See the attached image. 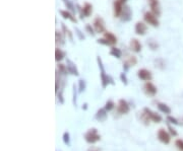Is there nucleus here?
<instances>
[{"instance_id":"f257e3e1","label":"nucleus","mask_w":183,"mask_h":151,"mask_svg":"<svg viewBox=\"0 0 183 151\" xmlns=\"http://www.w3.org/2000/svg\"><path fill=\"white\" fill-rule=\"evenodd\" d=\"M97 62H98V65H99V68H100V77H101L102 87L106 88L110 84V76L106 74L105 68H104L103 62H102V59L100 58V56L97 57Z\"/></svg>"},{"instance_id":"1a4fd4ad","label":"nucleus","mask_w":183,"mask_h":151,"mask_svg":"<svg viewBox=\"0 0 183 151\" xmlns=\"http://www.w3.org/2000/svg\"><path fill=\"white\" fill-rule=\"evenodd\" d=\"M157 136H158L159 140H160L162 143H164V144H169V143H170V141H171V135L169 134V133L167 132L165 129H163V128L159 129Z\"/></svg>"},{"instance_id":"0eeeda50","label":"nucleus","mask_w":183,"mask_h":151,"mask_svg":"<svg viewBox=\"0 0 183 151\" xmlns=\"http://www.w3.org/2000/svg\"><path fill=\"white\" fill-rule=\"evenodd\" d=\"M130 111V107H129V103H127L125 99H119L117 105V112L120 115H126Z\"/></svg>"},{"instance_id":"412c9836","label":"nucleus","mask_w":183,"mask_h":151,"mask_svg":"<svg viewBox=\"0 0 183 151\" xmlns=\"http://www.w3.org/2000/svg\"><path fill=\"white\" fill-rule=\"evenodd\" d=\"M55 40H56V44L59 46H63L65 44V39H64V34L63 33L56 31L55 33Z\"/></svg>"},{"instance_id":"a878e982","label":"nucleus","mask_w":183,"mask_h":151,"mask_svg":"<svg viewBox=\"0 0 183 151\" xmlns=\"http://www.w3.org/2000/svg\"><path fill=\"white\" fill-rule=\"evenodd\" d=\"M110 55L113 56V57H115V58H117V59H120L122 56V52H121L120 49L115 48V47H112L111 50H110Z\"/></svg>"},{"instance_id":"9b49d317","label":"nucleus","mask_w":183,"mask_h":151,"mask_svg":"<svg viewBox=\"0 0 183 151\" xmlns=\"http://www.w3.org/2000/svg\"><path fill=\"white\" fill-rule=\"evenodd\" d=\"M120 18H121L122 21H124V22H127V21H129L132 18V10H131L130 6H128V5H124V6H123L122 13L121 15H120Z\"/></svg>"},{"instance_id":"393cba45","label":"nucleus","mask_w":183,"mask_h":151,"mask_svg":"<svg viewBox=\"0 0 183 151\" xmlns=\"http://www.w3.org/2000/svg\"><path fill=\"white\" fill-rule=\"evenodd\" d=\"M139 120H141V122L143 123V125L145 126H149V122H151V119L147 117V115L143 111V113H139Z\"/></svg>"},{"instance_id":"f704fd0d","label":"nucleus","mask_w":183,"mask_h":151,"mask_svg":"<svg viewBox=\"0 0 183 151\" xmlns=\"http://www.w3.org/2000/svg\"><path fill=\"white\" fill-rule=\"evenodd\" d=\"M63 142L65 145H67V146H69L70 144V136H69V133L68 132H65L63 134Z\"/></svg>"},{"instance_id":"ea45409f","label":"nucleus","mask_w":183,"mask_h":151,"mask_svg":"<svg viewBox=\"0 0 183 151\" xmlns=\"http://www.w3.org/2000/svg\"><path fill=\"white\" fill-rule=\"evenodd\" d=\"M168 130H169V133H170V135L171 136H177V132H176V130H175L173 127H171L170 125H169V123H168Z\"/></svg>"},{"instance_id":"79ce46f5","label":"nucleus","mask_w":183,"mask_h":151,"mask_svg":"<svg viewBox=\"0 0 183 151\" xmlns=\"http://www.w3.org/2000/svg\"><path fill=\"white\" fill-rule=\"evenodd\" d=\"M88 151H101V150H100L99 148H97V147H90Z\"/></svg>"},{"instance_id":"473e14b6","label":"nucleus","mask_w":183,"mask_h":151,"mask_svg":"<svg viewBox=\"0 0 183 151\" xmlns=\"http://www.w3.org/2000/svg\"><path fill=\"white\" fill-rule=\"evenodd\" d=\"M57 99H58L59 103H61V105H63L64 103V97H63V88H60V90L58 91V93H57Z\"/></svg>"},{"instance_id":"72a5a7b5","label":"nucleus","mask_w":183,"mask_h":151,"mask_svg":"<svg viewBox=\"0 0 183 151\" xmlns=\"http://www.w3.org/2000/svg\"><path fill=\"white\" fill-rule=\"evenodd\" d=\"M167 122L171 123V124H173V125H179L180 124L179 121L176 119V118L172 117V116H170V115H168V117H167Z\"/></svg>"},{"instance_id":"dca6fc26","label":"nucleus","mask_w":183,"mask_h":151,"mask_svg":"<svg viewBox=\"0 0 183 151\" xmlns=\"http://www.w3.org/2000/svg\"><path fill=\"white\" fill-rule=\"evenodd\" d=\"M124 3L120 1V0H115L113 3V10H114V16L115 17H120L122 13V9L124 6Z\"/></svg>"},{"instance_id":"4c0bfd02","label":"nucleus","mask_w":183,"mask_h":151,"mask_svg":"<svg viewBox=\"0 0 183 151\" xmlns=\"http://www.w3.org/2000/svg\"><path fill=\"white\" fill-rule=\"evenodd\" d=\"M75 34H76V36L78 37V39L80 40H84V36L82 35V31H80V29H77V27H75Z\"/></svg>"},{"instance_id":"c85d7f7f","label":"nucleus","mask_w":183,"mask_h":151,"mask_svg":"<svg viewBox=\"0 0 183 151\" xmlns=\"http://www.w3.org/2000/svg\"><path fill=\"white\" fill-rule=\"evenodd\" d=\"M86 87V80H84V79H80V80H78V91H80V93H82V91H84Z\"/></svg>"},{"instance_id":"c9c22d12","label":"nucleus","mask_w":183,"mask_h":151,"mask_svg":"<svg viewBox=\"0 0 183 151\" xmlns=\"http://www.w3.org/2000/svg\"><path fill=\"white\" fill-rule=\"evenodd\" d=\"M175 146L177 147V149H178L179 151H183V140L177 139V140L175 141Z\"/></svg>"},{"instance_id":"bb28decb","label":"nucleus","mask_w":183,"mask_h":151,"mask_svg":"<svg viewBox=\"0 0 183 151\" xmlns=\"http://www.w3.org/2000/svg\"><path fill=\"white\" fill-rule=\"evenodd\" d=\"M62 2L64 3V5L66 6L67 10L72 11V12H75V7H74V5L72 4V2L70 1V0H62Z\"/></svg>"},{"instance_id":"6ab92c4d","label":"nucleus","mask_w":183,"mask_h":151,"mask_svg":"<svg viewBox=\"0 0 183 151\" xmlns=\"http://www.w3.org/2000/svg\"><path fill=\"white\" fill-rule=\"evenodd\" d=\"M108 112L106 111V109L104 107V109H100L98 110L97 114H96L95 118L97 121H99V122H104V121H106V119H107L108 117Z\"/></svg>"},{"instance_id":"aec40b11","label":"nucleus","mask_w":183,"mask_h":151,"mask_svg":"<svg viewBox=\"0 0 183 151\" xmlns=\"http://www.w3.org/2000/svg\"><path fill=\"white\" fill-rule=\"evenodd\" d=\"M104 38L110 43L111 46H114V45L117 44V37L111 32H105L104 33Z\"/></svg>"},{"instance_id":"4468645a","label":"nucleus","mask_w":183,"mask_h":151,"mask_svg":"<svg viewBox=\"0 0 183 151\" xmlns=\"http://www.w3.org/2000/svg\"><path fill=\"white\" fill-rule=\"evenodd\" d=\"M137 64V58L135 56H128L123 62V69L124 71H127L130 67L135 66Z\"/></svg>"},{"instance_id":"7c9ffc66","label":"nucleus","mask_w":183,"mask_h":151,"mask_svg":"<svg viewBox=\"0 0 183 151\" xmlns=\"http://www.w3.org/2000/svg\"><path fill=\"white\" fill-rule=\"evenodd\" d=\"M86 33H88L92 37H94L96 35L95 29H94V27H92V24H88V23L86 24Z\"/></svg>"},{"instance_id":"423d86ee","label":"nucleus","mask_w":183,"mask_h":151,"mask_svg":"<svg viewBox=\"0 0 183 151\" xmlns=\"http://www.w3.org/2000/svg\"><path fill=\"white\" fill-rule=\"evenodd\" d=\"M143 93H145V95L147 97H155L158 93V89H157L156 85L154 83H151V81H147L145 82V84L143 85Z\"/></svg>"},{"instance_id":"f8f14e48","label":"nucleus","mask_w":183,"mask_h":151,"mask_svg":"<svg viewBox=\"0 0 183 151\" xmlns=\"http://www.w3.org/2000/svg\"><path fill=\"white\" fill-rule=\"evenodd\" d=\"M134 32L138 36H145L147 32V25L143 21H137L134 25Z\"/></svg>"},{"instance_id":"cd10ccee","label":"nucleus","mask_w":183,"mask_h":151,"mask_svg":"<svg viewBox=\"0 0 183 151\" xmlns=\"http://www.w3.org/2000/svg\"><path fill=\"white\" fill-rule=\"evenodd\" d=\"M57 70H58L59 73H61L62 75H66V74H67V72H68L66 65H64V64H61V63H59L58 65H57Z\"/></svg>"},{"instance_id":"6e6552de","label":"nucleus","mask_w":183,"mask_h":151,"mask_svg":"<svg viewBox=\"0 0 183 151\" xmlns=\"http://www.w3.org/2000/svg\"><path fill=\"white\" fill-rule=\"evenodd\" d=\"M149 6L151 8V11L157 16L161 15V7H160V1L159 0H147Z\"/></svg>"},{"instance_id":"2eb2a0df","label":"nucleus","mask_w":183,"mask_h":151,"mask_svg":"<svg viewBox=\"0 0 183 151\" xmlns=\"http://www.w3.org/2000/svg\"><path fill=\"white\" fill-rule=\"evenodd\" d=\"M129 49L134 53H139L141 51V49H143V46H141V42L137 39L133 38L129 42Z\"/></svg>"},{"instance_id":"b1692460","label":"nucleus","mask_w":183,"mask_h":151,"mask_svg":"<svg viewBox=\"0 0 183 151\" xmlns=\"http://www.w3.org/2000/svg\"><path fill=\"white\" fill-rule=\"evenodd\" d=\"M61 29H62V32H63V34H64V36H66L68 39H69L70 41H72L73 40V36H72V33L70 32V29H68L67 27H66L65 24H64L63 22L61 23Z\"/></svg>"},{"instance_id":"9d476101","label":"nucleus","mask_w":183,"mask_h":151,"mask_svg":"<svg viewBox=\"0 0 183 151\" xmlns=\"http://www.w3.org/2000/svg\"><path fill=\"white\" fill-rule=\"evenodd\" d=\"M137 76L141 80L143 81H151L153 79V74L149 70L145 69V68H141L137 71Z\"/></svg>"},{"instance_id":"a19ab883","label":"nucleus","mask_w":183,"mask_h":151,"mask_svg":"<svg viewBox=\"0 0 183 151\" xmlns=\"http://www.w3.org/2000/svg\"><path fill=\"white\" fill-rule=\"evenodd\" d=\"M73 105L76 107V87L75 84H73Z\"/></svg>"},{"instance_id":"2f4dec72","label":"nucleus","mask_w":183,"mask_h":151,"mask_svg":"<svg viewBox=\"0 0 183 151\" xmlns=\"http://www.w3.org/2000/svg\"><path fill=\"white\" fill-rule=\"evenodd\" d=\"M147 45H149V47L151 49V50H157V49L159 48L158 43H157L156 41H154V40H149V41H147Z\"/></svg>"},{"instance_id":"7ed1b4c3","label":"nucleus","mask_w":183,"mask_h":151,"mask_svg":"<svg viewBox=\"0 0 183 151\" xmlns=\"http://www.w3.org/2000/svg\"><path fill=\"white\" fill-rule=\"evenodd\" d=\"M143 20H145V22L147 23V24H149L155 27H159V24H160L158 16L155 15L151 11H147V12L143 14Z\"/></svg>"},{"instance_id":"5701e85b","label":"nucleus","mask_w":183,"mask_h":151,"mask_svg":"<svg viewBox=\"0 0 183 151\" xmlns=\"http://www.w3.org/2000/svg\"><path fill=\"white\" fill-rule=\"evenodd\" d=\"M64 57H65V53L61 50L60 48L55 49V60H56V62L62 61L64 59Z\"/></svg>"},{"instance_id":"f3484780","label":"nucleus","mask_w":183,"mask_h":151,"mask_svg":"<svg viewBox=\"0 0 183 151\" xmlns=\"http://www.w3.org/2000/svg\"><path fill=\"white\" fill-rule=\"evenodd\" d=\"M66 67H67L68 73L72 74V75H75V76L80 75V73H78V70H77V68H76L75 64H74L73 62L70 60V59H66Z\"/></svg>"},{"instance_id":"39448f33","label":"nucleus","mask_w":183,"mask_h":151,"mask_svg":"<svg viewBox=\"0 0 183 151\" xmlns=\"http://www.w3.org/2000/svg\"><path fill=\"white\" fill-rule=\"evenodd\" d=\"M77 8L80 10V14L82 18H84V17H90V15L93 14V5L88 2L84 3L82 5V7H80L77 5Z\"/></svg>"},{"instance_id":"c03bdc74","label":"nucleus","mask_w":183,"mask_h":151,"mask_svg":"<svg viewBox=\"0 0 183 151\" xmlns=\"http://www.w3.org/2000/svg\"><path fill=\"white\" fill-rule=\"evenodd\" d=\"M120 1H122V2H123V3H125V2H126V1H127V0H120Z\"/></svg>"},{"instance_id":"37998d69","label":"nucleus","mask_w":183,"mask_h":151,"mask_svg":"<svg viewBox=\"0 0 183 151\" xmlns=\"http://www.w3.org/2000/svg\"><path fill=\"white\" fill-rule=\"evenodd\" d=\"M82 110H84V111H86V110H88V103H84V105H82Z\"/></svg>"},{"instance_id":"20e7f679","label":"nucleus","mask_w":183,"mask_h":151,"mask_svg":"<svg viewBox=\"0 0 183 151\" xmlns=\"http://www.w3.org/2000/svg\"><path fill=\"white\" fill-rule=\"evenodd\" d=\"M93 27L95 29V32L97 34H104L106 32V25H105V21L102 18L101 16H97L95 19H94L93 22Z\"/></svg>"},{"instance_id":"58836bf2","label":"nucleus","mask_w":183,"mask_h":151,"mask_svg":"<svg viewBox=\"0 0 183 151\" xmlns=\"http://www.w3.org/2000/svg\"><path fill=\"white\" fill-rule=\"evenodd\" d=\"M120 79H121L122 83L125 84V85H127V83H128V80H127V77H126V75H125V73L120 74Z\"/></svg>"},{"instance_id":"e433bc0d","label":"nucleus","mask_w":183,"mask_h":151,"mask_svg":"<svg viewBox=\"0 0 183 151\" xmlns=\"http://www.w3.org/2000/svg\"><path fill=\"white\" fill-rule=\"evenodd\" d=\"M97 43H98V44L104 45V46H111V45H110V43L108 42V41L106 40L105 38H103V39H99V40H97Z\"/></svg>"},{"instance_id":"f03ea898","label":"nucleus","mask_w":183,"mask_h":151,"mask_svg":"<svg viewBox=\"0 0 183 151\" xmlns=\"http://www.w3.org/2000/svg\"><path fill=\"white\" fill-rule=\"evenodd\" d=\"M84 140L90 144H94V143L101 140V135L99 134L97 129L92 128L84 134Z\"/></svg>"},{"instance_id":"a211bd4d","label":"nucleus","mask_w":183,"mask_h":151,"mask_svg":"<svg viewBox=\"0 0 183 151\" xmlns=\"http://www.w3.org/2000/svg\"><path fill=\"white\" fill-rule=\"evenodd\" d=\"M59 13H60V15L63 17L64 19H68V20H70L71 22L76 23V21H77V19L75 18V16H74L69 10H67V9H66V10L60 9V10H59Z\"/></svg>"},{"instance_id":"c756f323","label":"nucleus","mask_w":183,"mask_h":151,"mask_svg":"<svg viewBox=\"0 0 183 151\" xmlns=\"http://www.w3.org/2000/svg\"><path fill=\"white\" fill-rule=\"evenodd\" d=\"M114 107H115V103H114L113 101H108L107 103H105V109L107 112H111Z\"/></svg>"},{"instance_id":"ddd939ff","label":"nucleus","mask_w":183,"mask_h":151,"mask_svg":"<svg viewBox=\"0 0 183 151\" xmlns=\"http://www.w3.org/2000/svg\"><path fill=\"white\" fill-rule=\"evenodd\" d=\"M143 111L145 112V114H147V117L151 119V121H153V122H155V123H161V122H162V120H163L162 117H161L159 114L153 112L151 109H149V107H145Z\"/></svg>"},{"instance_id":"4be33fe9","label":"nucleus","mask_w":183,"mask_h":151,"mask_svg":"<svg viewBox=\"0 0 183 151\" xmlns=\"http://www.w3.org/2000/svg\"><path fill=\"white\" fill-rule=\"evenodd\" d=\"M157 107H158L159 111L162 112L163 114H165V115H170L171 114V109L169 105H167L166 103H157Z\"/></svg>"}]
</instances>
